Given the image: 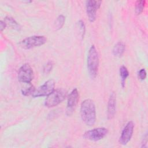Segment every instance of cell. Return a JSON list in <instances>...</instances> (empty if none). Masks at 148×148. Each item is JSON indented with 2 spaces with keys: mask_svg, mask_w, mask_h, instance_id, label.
<instances>
[{
  "mask_svg": "<svg viewBox=\"0 0 148 148\" xmlns=\"http://www.w3.org/2000/svg\"><path fill=\"white\" fill-rule=\"evenodd\" d=\"M108 133V130L104 127L95 128L85 132L83 137L91 141H98L103 139Z\"/></svg>",
  "mask_w": 148,
  "mask_h": 148,
  "instance_id": "obj_7",
  "label": "cell"
},
{
  "mask_svg": "<svg viewBox=\"0 0 148 148\" xmlns=\"http://www.w3.org/2000/svg\"><path fill=\"white\" fill-rule=\"evenodd\" d=\"M53 64L51 61L48 62L43 68V73L45 74L49 73L53 68Z\"/></svg>",
  "mask_w": 148,
  "mask_h": 148,
  "instance_id": "obj_19",
  "label": "cell"
},
{
  "mask_svg": "<svg viewBox=\"0 0 148 148\" xmlns=\"http://www.w3.org/2000/svg\"><path fill=\"white\" fill-rule=\"evenodd\" d=\"M17 78L19 82L23 83H31L34 78V72L29 64H24L20 68Z\"/></svg>",
  "mask_w": 148,
  "mask_h": 148,
  "instance_id": "obj_5",
  "label": "cell"
},
{
  "mask_svg": "<svg viewBox=\"0 0 148 148\" xmlns=\"http://www.w3.org/2000/svg\"><path fill=\"white\" fill-rule=\"evenodd\" d=\"M65 20V17L62 14L59 15L57 17L55 22V27L57 30L60 29L62 27V26L64 24Z\"/></svg>",
  "mask_w": 148,
  "mask_h": 148,
  "instance_id": "obj_15",
  "label": "cell"
},
{
  "mask_svg": "<svg viewBox=\"0 0 148 148\" xmlns=\"http://www.w3.org/2000/svg\"><path fill=\"white\" fill-rule=\"evenodd\" d=\"M124 50H125L124 44L121 42H119L114 45L113 49V54L114 56L120 57L124 53Z\"/></svg>",
  "mask_w": 148,
  "mask_h": 148,
  "instance_id": "obj_12",
  "label": "cell"
},
{
  "mask_svg": "<svg viewBox=\"0 0 148 148\" xmlns=\"http://www.w3.org/2000/svg\"><path fill=\"white\" fill-rule=\"evenodd\" d=\"M119 72H120V75L121 79V85H122V87H124L125 86V80L129 76V72L127 68L125 66H121L120 68Z\"/></svg>",
  "mask_w": 148,
  "mask_h": 148,
  "instance_id": "obj_14",
  "label": "cell"
},
{
  "mask_svg": "<svg viewBox=\"0 0 148 148\" xmlns=\"http://www.w3.org/2000/svg\"><path fill=\"white\" fill-rule=\"evenodd\" d=\"M134 123L132 121L128 122L121 132L119 139V142L120 144L125 145L130 140L134 132Z\"/></svg>",
  "mask_w": 148,
  "mask_h": 148,
  "instance_id": "obj_10",
  "label": "cell"
},
{
  "mask_svg": "<svg viewBox=\"0 0 148 148\" xmlns=\"http://www.w3.org/2000/svg\"><path fill=\"white\" fill-rule=\"evenodd\" d=\"M79 100V92L77 88L73 89L68 98L66 113L68 116L72 114L77 106Z\"/></svg>",
  "mask_w": 148,
  "mask_h": 148,
  "instance_id": "obj_9",
  "label": "cell"
},
{
  "mask_svg": "<svg viewBox=\"0 0 148 148\" xmlns=\"http://www.w3.org/2000/svg\"><path fill=\"white\" fill-rule=\"evenodd\" d=\"M66 97V91L59 88L54 90L51 94L47 95L45 99V105L48 108H51L58 105L63 101Z\"/></svg>",
  "mask_w": 148,
  "mask_h": 148,
  "instance_id": "obj_3",
  "label": "cell"
},
{
  "mask_svg": "<svg viewBox=\"0 0 148 148\" xmlns=\"http://www.w3.org/2000/svg\"><path fill=\"white\" fill-rule=\"evenodd\" d=\"M80 114L83 121L87 125H94L96 120L95 106L92 100L86 99L84 100L80 106Z\"/></svg>",
  "mask_w": 148,
  "mask_h": 148,
  "instance_id": "obj_1",
  "label": "cell"
},
{
  "mask_svg": "<svg viewBox=\"0 0 148 148\" xmlns=\"http://www.w3.org/2000/svg\"><path fill=\"white\" fill-rule=\"evenodd\" d=\"M145 1H138L135 3V13L136 14H140L143 10L145 5Z\"/></svg>",
  "mask_w": 148,
  "mask_h": 148,
  "instance_id": "obj_16",
  "label": "cell"
},
{
  "mask_svg": "<svg viewBox=\"0 0 148 148\" xmlns=\"http://www.w3.org/2000/svg\"><path fill=\"white\" fill-rule=\"evenodd\" d=\"M87 65L89 75L91 78H95L98 73L99 66V56L94 45H92L88 52Z\"/></svg>",
  "mask_w": 148,
  "mask_h": 148,
  "instance_id": "obj_2",
  "label": "cell"
},
{
  "mask_svg": "<svg viewBox=\"0 0 148 148\" xmlns=\"http://www.w3.org/2000/svg\"><path fill=\"white\" fill-rule=\"evenodd\" d=\"M138 77L140 80H143L146 77V72L145 69H141L138 72Z\"/></svg>",
  "mask_w": 148,
  "mask_h": 148,
  "instance_id": "obj_20",
  "label": "cell"
},
{
  "mask_svg": "<svg viewBox=\"0 0 148 148\" xmlns=\"http://www.w3.org/2000/svg\"><path fill=\"white\" fill-rule=\"evenodd\" d=\"M47 39L44 36H32L25 38L19 43L20 46L24 49H30L44 45Z\"/></svg>",
  "mask_w": 148,
  "mask_h": 148,
  "instance_id": "obj_4",
  "label": "cell"
},
{
  "mask_svg": "<svg viewBox=\"0 0 148 148\" xmlns=\"http://www.w3.org/2000/svg\"><path fill=\"white\" fill-rule=\"evenodd\" d=\"M77 27L79 28V31L80 32V34L82 38H83L84 34H85V31H86L85 25L84 24V22L82 20H79L77 22Z\"/></svg>",
  "mask_w": 148,
  "mask_h": 148,
  "instance_id": "obj_18",
  "label": "cell"
},
{
  "mask_svg": "<svg viewBox=\"0 0 148 148\" xmlns=\"http://www.w3.org/2000/svg\"><path fill=\"white\" fill-rule=\"evenodd\" d=\"M116 97L114 92H112L109 97L107 106V116L108 119H112L116 113Z\"/></svg>",
  "mask_w": 148,
  "mask_h": 148,
  "instance_id": "obj_11",
  "label": "cell"
},
{
  "mask_svg": "<svg viewBox=\"0 0 148 148\" xmlns=\"http://www.w3.org/2000/svg\"><path fill=\"white\" fill-rule=\"evenodd\" d=\"M4 21L6 25V27L8 26L14 30L19 31L21 28L20 25L16 21V20L14 18H13L11 17H6L4 20Z\"/></svg>",
  "mask_w": 148,
  "mask_h": 148,
  "instance_id": "obj_13",
  "label": "cell"
},
{
  "mask_svg": "<svg viewBox=\"0 0 148 148\" xmlns=\"http://www.w3.org/2000/svg\"><path fill=\"white\" fill-rule=\"evenodd\" d=\"M6 27V25L4 21L1 20L0 22V29H1V31H2Z\"/></svg>",
  "mask_w": 148,
  "mask_h": 148,
  "instance_id": "obj_21",
  "label": "cell"
},
{
  "mask_svg": "<svg viewBox=\"0 0 148 148\" xmlns=\"http://www.w3.org/2000/svg\"><path fill=\"white\" fill-rule=\"evenodd\" d=\"M147 134H146V135L144 137V139H143V142H142V147H146V145L147 144Z\"/></svg>",
  "mask_w": 148,
  "mask_h": 148,
  "instance_id": "obj_22",
  "label": "cell"
},
{
  "mask_svg": "<svg viewBox=\"0 0 148 148\" xmlns=\"http://www.w3.org/2000/svg\"><path fill=\"white\" fill-rule=\"evenodd\" d=\"M101 3V1L90 0L86 1V12L88 18L90 22H94L95 20L97 10L100 8Z\"/></svg>",
  "mask_w": 148,
  "mask_h": 148,
  "instance_id": "obj_8",
  "label": "cell"
},
{
  "mask_svg": "<svg viewBox=\"0 0 148 148\" xmlns=\"http://www.w3.org/2000/svg\"><path fill=\"white\" fill-rule=\"evenodd\" d=\"M35 88H34V86H32L31 83L29 84L28 87H25L21 90L22 94L24 96H28L29 95H32L35 91Z\"/></svg>",
  "mask_w": 148,
  "mask_h": 148,
  "instance_id": "obj_17",
  "label": "cell"
},
{
  "mask_svg": "<svg viewBox=\"0 0 148 148\" xmlns=\"http://www.w3.org/2000/svg\"><path fill=\"white\" fill-rule=\"evenodd\" d=\"M55 83L53 79H50L46 81L43 84L35 89L32 96L34 98L47 96L54 90Z\"/></svg>",
  "mask_w": 148,
  "mask_h": 148,
  "instance_id": "obj_6",
  "label": "cell"
}]
</instances>
